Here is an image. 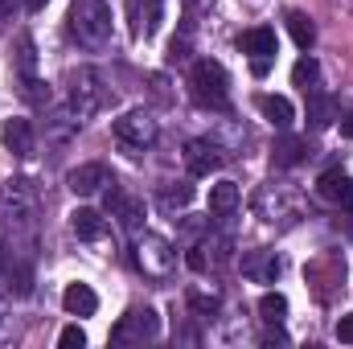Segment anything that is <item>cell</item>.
<instances>
[{"mask_svg":"<svg viewBox=\"0 0 353 349\" xmlns=\"http://www.w3.org/2000/svg\"><path fill=\"white\" fill-rule=\"evenodd\" d=\"M234 210H239V185H234V181L210 185V214L226 218V214H234Z\"/></svg>","mask_w":353,"mask_h":349,"instance_id":"d6986e66","label":"cell"},{"mask_svg":"<svg viewBox=\"0 0 353 349\" xmlns=\"http://www.w3.org/2000/svg\"><path fill=\"white\" fill-rule=\"evenodd\" d=\"M189 90H193V99H197L201 107L222 111L226 99H230V79H226L222 62H214V58H197L193 70H189Z\"/></svg>","mask_w":353,"mask_h":349,"instance_id":"6da1fadb","label":"cell"},{"mask_svg":"<svg viewBox=\"0 0 353 349\" xmlns=\"http://www.w3.org/2000/svg\"><path fill=\"white\" fill-rule=\"evenodd\" d=\"M128 21L132 37H152L161 25V0H128Z\"/></svg>","mask_w":353,"mask_h":349,"instance_id":"30bf717a","label":"cell"},{"mask_svg":"<svg viewBox=\"0 0 353 349\" xmlns=\"http://www.w3.org/2000/svg\"><path fill=\"white\" fill-rule=\"evenodd\" d=\"M25 99H29V103H50V87L41 90L37 79H25Z\"/></svg>","mask_w":353,"mask_h":349,"instance_id":"83f0119b","label":"cell"},{"mask_svg":"<svg viewBox=\"0 0 353 349\" xmlns=\"http://www.w3.org/2000/svg\"><path fill=\"white\" fill-rule=\"evenodd\" d=\"M239 50L251 54V62H271V58H275V29H267V25L247 29V33L239 37Z\"/></svg>","mask_w":353,"mask_h":349,"instance_id":"4fadbf2b","label":"cell"},{"mask_svg":"<svg viewBox=\"0 0 353 349\" xmlns=\"http://www.w3.org/2000/svg\"><path fill=\"white\" fill-rule=\"evenodd\" d=\"M0 136H4V144H8L17 157H29V152H33V123H29V119H8Z\"/></svg>","mask_w":353,"mask_h":349,"instance_id":"e0dca14e","label":"cell"},{"mask_svg":"<svg viewBox=\"0 0 353 349\" xmlns=\"http://www.w3.org/2000/svg\"><path fill=\"white\" fill-rule=\"evenodd\" d=\"M115 140H119L123 148L144 152V148L157 144V119H152L148 111H123V115L115 119Z\"/></svg>","mask_w":353,"mask_h":349,"instance_id":"277c9868","label":"cell"},{"mask_svg":"<svg viewBox=\"0 0 353 349\" xmlns=\"http://www.w3.org/2000/svg\"><path fill=\"white\" fill-rule=\"evenodd\" d=\"M4 263H8V251H4V243H0V271H4Z\"/></svg>","mask_w":353,"mask_h":349,"instance_id":"e575fe53","label":"cell"},{"mask_svg":"<svg viewBox=\"0 0 353 349\" xmlns=\"http://www.w3.org/2000/svg\"><path fill=\"white\" fill-rule=\"evenodd\" d=\"M136 263L144 267V275H165V271L176 263V255L161 235H144L140 247H136Z\"/></svg>","mask_w":353,"mask_h":349,"instance_id":"8992f818","label":"cell"},{"mask_svg":"<svg viewBox=\"0 0 353 349\" xmlns=\"http://www.w3.org/2000/svg\"><path fill=\"white\" fill-rule=\"evenodd\" d=\"M58 346H62V349H83V346H87V333H83L79 325H66V329H62V337H58Z\"/></svg>","mask_w":353,"mask_h":349,"instance_id":"484cf974","label":"cell"},{"mask_svg":"<svg viewBox=\"0 0 353 349\" xmlns=\"http://www.w3.org/2000/svg\"><path fill=\"white\" fill-rule=\"evenodd\" d=\"M33 201H37V197H33L29 181H8V185L0 189V226L33 218Z\"/></svg>","mask_w":353,"mask_h":349,"instance_id":"5b68a950","label":"cell"},{"mask_svg":"<svg viewBox=\"0 0 353 349\" xmlns=\"http://www.w3.org/2000/svg\"><path fill=\"white\" fill-rule=\"evenodd\" d=\"M21 4H25V8H29V12H41V8H46V4H50V0H21Z\"/></svg>","mask_w":353,"mask_h":349,"instance_id":"d6a6232c","label":"cell"},{"mask_svg":"<svg viewBox=\"0 0 353 349\" xmlns=\"http://www.w3.org/2000/svg\"><path fill=\"white\" fill-rule=\"evenodd\" d=\"M288 33H292V41H296L300 50H308V46L316 41V25L308 21V12H296V8L288 12Z\"/></svg>","mask_w":353,"mask_h":349,"instance_id":"7402d4cb","label":"cell"},{"mask_svg":"<svg viewBox=\"0 0 353 349\" xmlns=\"http://www.w3.org/2000/svg\"><path fill=\"white\" fill-rule=\"evenodd\" d=\"M292 83L304 90V94L321 90V66H316V58H300V62L292 66Z\"/></svg>","mask_w":353,"mask_h":349,"instance_id":"44dd1931","label":"cell"},{"mask_svg":"<svg viewBox=\"0 0 353 349\" xmlns=\"http://www.w3.org/2000/svg\"><path fill=\"white\" fill-rule=\"evenodd\" d=\"M157 337H161V317L152 308H128L111 329V346H144Z\"/></svg>","mask_w":353,"mask_h":349,"instance_id":"3957f363","label":"cell"},{"mask_svg":"<svg viewBox=\"0 0 353 349\" xmlns=\"http://www.w3.org/2000/svg\"><path fill=\"white\" fill-rule=\"evenodd\" d=\"M341 132H345V136H353V111L345 115V119H341Z\"/></svg>","mask_w":353,"mask_h":349,"instance_id":"836d02e7","label":"cell"},{"mask_svg":"<svg viewBox=\"0 0 353 349\" xmlns=\"http://www.w3.org/2000/svg\"><path fill=\"white\" fill-rule=\"evenodd\" d=\"M21 70H25V74L33 70V46H29V37L21 41Z\"/></svg>","mask_w":353,"mask_h":349,"instance_id":"f546056e","label":"cell"},{"mask_svg":"<svg viewBox=\"0 0 353 349\" xmlns=\"http://www.w3.org/2000/svg\"><path fill=\"white\" fill-rule=\"evenodd\" d=\"M12 8H17V0H0V21H4V17H12Z\"/></svg>","mask_w":353,"mask_h":349,"instance_id":"1f68e13d","label":"cell"},{"mask_svg":"<svg viewBox=\"0 0 353 349\" xmlns=\"http://www.w3.org/2000/svg\"><path fill=\"white\" fill-rule=\"evenodd\" d=\"M243 275L255 279V283H275V275H279V255H275V251H251V255H243Z\"/></svg>","mask_w":353,"mask_h":349,"instance_id":"5bb4252c","label":"cell"},{"mask_svg":"<svg viewBox=\"0 0 353 349\" xmlns=\"http://www.w3.org/2000/svg\"><path fill=\"white\" fill-rule=\"evenodd\" d=\"M189 201H193V185H189V181H176V185H169V189L161 193V206H165V210H185Z\"/></svg>","mask_w":353,"mask_h":349,"instance_id":"d4e9b609","label":"cell"},{"mask_svg":"<svg viewBox=\"0 0 353 349\" xmlns=\"http://www.w3.org/2000/svg\"><path fill=\"white\" fill-rule=\"evenodd\" d=\"M189 308L201 312V317H214L218 312V296H189Z\"/></svg>","mask_w":353,"mask_h":349,"instance_id":"4316f807","label":"cell"},{"mask_svg":"<svg viewBox=\"0 0 353 349\" xmlns=\"http://www.w3.org/2000/svg\"><path fill=\"white\" fill-rule=\"evenodd\" d=\"M218 165H222L218 144H210V140H189L185 144V169H189V177H210Z\"/></svg>","mask_w":353,"mask_h":349,"instance_id":"52a82bcc","label":"cell"},{"mask_svg":"<svg viewBox=\"0 0 353 349\" xmlns=\"http://www.w3.org/2000/svg\"><path fill=\"white\" fill-rule=\"evenodd\" d=\"M259 317H263L267 325H279V321L288 317V300H283L279 292H263V296H259Z\"/></svg>","mask_w":353,"mask_h":349,"instance_id":"cb8c5ba5","label":"cell"},{"mask_svg":"<svg viewBox=\"0 0 353 349\" xmlns=\"http://www.w3.org/2000/svg\"><path fill=\"white\" fill-rule=\"evenodd\" d=\"M66 21H70V33L83 46H103L111 37V8L103 0H74Z\"/></svg>","mask_w":353,"mask_h":349,"instance_id":"7a4b0ae2","label":"cell"},{"mask_svg":"<svg viewBox=\"0 0 353 349\" xmlns=\"http://www.w3.org/2000/svg\"><path fill=\"white\" fill-rule=\"evenodd\" d=\"M316 193L341 210H353V177H345L341 169H329V173L316 181Z\"/></svg>","mask_w":353,"mask_h":349,"instance_id":"8fae6325","label":"cell"},{"mask_svg":"<svg viewBox=\"0 0 353 349\" xmlns=\"http://www.w3.org/2000/svg\"><path fill=\"white\" fill-rule=\"evenodd\" d=\"M107 210H111V218H119L128 230H132V226H140V218H144V206H140L136 197H128L115 181H111V189H107Z\"/></svg>","mask_w":353,"mask_h":349,"instance_id":"7c38bea8","label":"cell"},{"mask_svg":"<svg viewBox=\"0 0 353 349\" xmlns=\"http://www.w3.org/2000/svg\"><path fill=\"white\" fill-rule=\"evenodd\" d=\"M62 308H66L70 317H94V308H99V296L90 292L87 283H70V288L62 292Z\"/></svg>","mask_w":353,"mask_h":349,"instance_id":"2e32d148","label":"cell"},{"mask_svg":"<svg viewBox=\"0 0 353 349\" xmlns=\"http://www.w3.org/2000/svg\"><path fill=\"white\" fill-rule=\"evenodd\" d=\"M70 99H74V115H79V119L94 115V107H99V99H103V94H99V74H94V70H79Z\"/></svg>","mask_w":353,"mask_h":349,"instance_id":"ba28073f","label":"cell"},{"mask_svg":"<svg viewBox=\"0 0 353 349\" xmlns=\"http://www.w3.org/2000/svg\"><path fill=\"white\" fill-rule=\"evenodd\" d=\"M304 157H308V144H304L300 136H279L275 148H271V161H275L279 169H292V165H300Z\"/></svg>","mask_w":353,"mask_h":349,"instance_id":"ac0fdd59","label":"cell"},{"mask_svg":"<svg viewBox=\"0 0 353 349\" xmlns=\"http://www.w3.org/2000/svg\"><path fill=\"white\" fill-rule=\"evenodd\" d=\"M337 341H345V346H353V312H345V317L337 321Z\"/></svg>","mask_w":353,"mask_h":349,"instance_id":"f1b7e54d","label":"cell"},{"mask_svg":"<svg viewBox=\"0 0 353 349\" xmlns=\"http://www.w3.org/2000/svg\"><path fill=\"white\" fill-rule=\"evenodd\" d=\"M259 111L271 128H292V119H296V107L283 94H259Z\"/></svg>","mask_w":353,"mask_h":349,"instance_id":"9a60e30c","label":"cell"},{"mask_svg":"<svg viewBox=\"0 0 353 349\" xmlns=\"http://www.w3.org/2000/svg\"><path fill=\"white\" fill-rule=\"evenodd\" d=\"M185 54H189L185 41H173V46H169V62H185Z\"/></svg>","mask_w":353,"mask_h":349,"instance_id":"4dcf8cb0","label":"cell"},{"mask_svg":"<svg viewBox=\"0 0 353 349\" xmlns=\"http://www.w3.org/2000/svg\"><path fill=\"white\" fill-rule=\"evenodd\" d=\"M70 181V189L79 193V197H90V193H99V189H107L115 177L107 173V165H99V161H90V165H79L74 173L66 177Z\"/></svg>","mask_w":353,"mask_h":349,"instance_id":"9c48e42d","label":"cell"},{"mask_svg":"<svg viewBox=\"0 0 353 349\" xmlns=\"http://www.w3.org/2000/svg\"><path fill=\"white\" fill-rule=\"evenodd\" d=\"M70 226H74V235L87 239V243H99V239L107 235V222H103V214H94V210H74V214H70Z\"/></svg>","mask_w":353,"mask_h":349,"instance_id":"ffe728a7","label":"cell"},{"mask_svg":"<svg viewBox=\"0 0 353 349\" xmlns=\"http://www.w3.org/2000/svg\"><path fill=\"white\" fill-rule=\"evenodd\" d=\"M308 119H312V128H316V132L333 123V103H329L321 90H312V94H308Z\"/></svg>","mask_w":353,"mask_h":349,"instance_id":"603a6c76","label":"cell"}]
</instances>
